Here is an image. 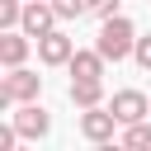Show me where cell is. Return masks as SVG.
I'll use <instances>...</instances> for the list:
<instances>
[{
    "label": "cell",
    "mask_w": 151,
    "mask_h": 151,
    "mask_svg": "<svg viewBox=\"0 0 151 151\" xmlns=\"http://www.w3.org/2000/svg\"><path fill=\"white\" fill-rule=\"evenodd\" d=\"M94 47H99L109 61H123V57H132V47H137V28H132V19H123V14H109V19H104V28H99V38H94Z\"/></svg>",
    "instance_id": "6da1fadb"
},
{
    "label": "cell",
    "mask_w": 151,
    "mask_h": 151,
    "mask_svg": "<svg viewBox=\"0 0 151 151\" xmlns=\"http://www.w3.org/2000/svg\"><path fill=\"white\" fill-rule=\"evenodd\" d=\"M38 90H42V76H38V71H28V66H9V76L0 80V109L28 104V99H38Z\"/></svg>",
    "instance_id": "7a4b0ae2"
},
{
    "label": "cell",
    "mask_w": 151,
    "mask_h": 151,
    "mask_svg": "<svg viewBox=\"0 0 151 151\" xmlns=\"http://www.w3.org/2000/svg\"><path fill=\"white\" fill-rule=\"evenodd\" d=\"M113 127H123L113 109H104V104L80 109V137H85V142H99V146H104V142H113Z\"/></svg>",
    "instance_id": "3957f363"
},
{
    "label": "cell",
    "mask_w": 151,
    "mask_h": 151,
    "mask_svg": "<svg viewBox=\"0 0 151 151\" xmlns=\"http://www.w3.org/2000/svg\"><path fill=\"white\" fill-rule=\"evenodd\" d=\"M57 19H61V14H57V5L28 0V5H24V24H19V28H24L28 38H42V33H52V28H57Z\"/></svg>",
    "instance_id": "277c9868"
},
{
    "label": "cell",
    "mask_w": 151,
    "mask_h": 151,
    "mask_svg": "<svg viewBox=\"0 0 151 151\" xmlns=\"http://www.w3.org/2000/svg\"><path fill=\"white\" fill-rule=\"evenodd\" d=\"M71 52H76V42H71L61 28H52V33H42V38H38V61H42V66H66V61H71Z\"/></svg>",
    "instance_id": "5b68a950"
},
{
    "label": "cell",
    "mask_w": 151,
    "mask_h": 151,
    "mask_svg": "<svg viewBox=\"0 0 151 151\" xmlns=\"http://www.w3.org/2000/svg\"><path fill=\"white\" fill-rule=\"evenodd\" d=\"M109 109H113V113H118V123L127 127V123H142V118L151 113V99H146L142 90H118Z\"/></svg>",
    "instance_id": "8992f818"
},
{
    "label": "cell",
    "mask_w": 151,
    "mask_h": 151,
    "mask_svg": "<svg viewBox=\"0 0 151 151\" xmlns=\"http://www.w3.org/2000/svg\"><path fill=\"white\" fill-rule=\"evenodd\" d=\"M14 127L33 142V137H47V132H52V118H47V109H38V99H28V104L14 113Z\"/></svg>",
    "instance_id": "52a82bcc"
},
{
    "label": "cell",
    "mask_w": 151,
    "mask_h": 151,
    "mask_svg": "<svg viewBox=\"0 0 151 151\" xmlns=\"http://www.w3.org/2000/svg\"><path fill=\"white\" fill-rule=\"evenodd\" d=\"M104 61L109 57L94 47V52H71L66 66H71V80H104Z\"/></svg>",
    "instance_id": "ba28073f"
},
{
    "label": "cell",
    "mask_w": 151,
    "mask_h": 151,
    "mask_svg": "<svg viewBox=\"0 0 151 151\" xmlns=\"http://www.w3.org/2000/svg\"><path fill=\"white\" fill-rule=\"evenodd\" d=\"M24 57H28V33L5 28L0 33V66H24Z\"/></svg>",
    "instance_id": "9c48e42d"
},
{
    "label": "cell",
    "mask_w": 151,
    "mask_h": 151,
    "mask_svg": "<svg viewBox=\"0 0 151 151\" xmlns=\"http://www.w3.org/2000/svg\"><path fill=\"white\" fill-rule=\"evenodd\" d=\"M71 104H76V109L104 104V80H71Z\"/></svg>",
    "instance_id": "30bf717a"
},
{
    "label": "cell",
    "mask_w": 151,
    "mask_h": 151,
    "mask_svg": "<svg viewBox=\"0 0 151 151\" xmlns=\"http://www.w3.org/2000/svg\"><path fill=\"white\" fill-rule=\"evenodd\" d=\"M123 146H127V151H146V146H151V123H146V118H142V123H127V127H123Z\"/></svg>",
    "instance_id": "8fae6325"
},
{
    "label": "cell",
    "mask_w": 151,
    "mask_h": 151,
    "mask_svg": "<svg viewBox=\"0 0 151 151\" xmlns=\"http://www.w3.org/2000/svg\"><path fill=\"white\" fill-rule=\"evenodd\" d=\"M24 24V0H0V28H19Z\"/></svg>",
    "instance_id": "7c38bea8"
},
{
    "label": "cell",
    "mask_w": 151,
    "mask_h": 151,
    "mask_svg": "<svg viewBox=\"0 0 151 151\" xmlns=\"http://www.w3.org/2000/svg\"><path fill=\"white\" fill-rule=\"evenodd\" d=\"M52 5H57L61 19H80V14H90V0H52Z\"/></svg>",
    "instance_id": "4fadbf2b"
},
{
    "label": "cell",
    "mask_w": 151,
    "mask_h": 151,
    "mask_svg": "<svg viewBox=\"0 0 151 151\" xmlns=\"http://www.w3.org/2000/svg\"><path fill=\"white\" fill-rule=\"evenodd\" d=\"M132 57H137V66H142V71H151V33H146V38H137Z\"/></svg>",
    "instance_id": "5bb4252c"
},
{
    "label": "cell",
    "mask_w": 151,
    "mask_h": 151,
    "mask_svg": "<svg viewBox=\"0 0 151 151\" xmlns=\"http://www.w3.org/2000/svg\"><path fill=\"white\" fill-rule=\"evenodd\" d=\"M90 14H99V19L118 14V0H90Z\"/></svg>",
    "instance_id": "9a60e30c"
}]
</instances>
